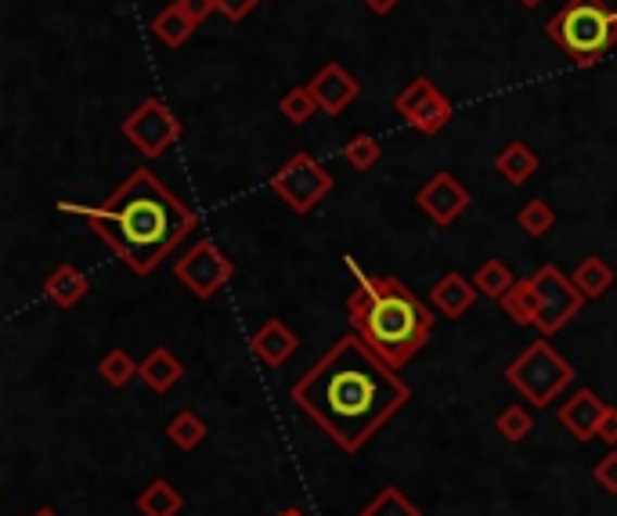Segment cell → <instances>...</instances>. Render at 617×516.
<instances>
[{
  "mask_svg": "<svg viewBox=\"0 0 617 516\" xmlns=\"http://www.w3.org/2000/svg\"><path fill=\"white\" fill-rule=\"evenodd\" d=\"M412 390L362 336H343L293 387V405L322 426L343 452H357Z\"/></svg>",
  "mask_w": 617,
  "mask_h": 516,
  "instance_id": "6da1fadb",
  "label": "cell"
},
{
  "mask_svg": "<svg viewBox=\"0 0 617 516\" xmlns=\"http://www.w3.org/2000/svg\"><path fill=\"white\" fill-rule=\"evenodd\" d=\"M59 210L91 224L98 239L141 278H149L199 224L196 210L181 203L149 166H138L105 203H59Z\"/></svg>",
  "mask_w": 617,
  "mask_h": 516,
  "instance_id": "7a4b0ae2",
  "label": "cell"
},
{
  "mask_svg": "<svg viewBox=\"0 0 617 516\" xmlns=\"http://www.w3.org/2000/svg\"><path fill=\"white\" fill-rule=\"evenodd\" d=\"M354 289L347 297L351 325L387 365L405 368L433 332V311L401 278H376L347 256Z\"/></svg>",
  "mask_w": 617,
  "mask_h": 516,
  "instance_id": "3957f363",
  "label": "cell"
},
{
  "mask_svg": "<svg viewBox=\"0 0 617 516\" xmlns=\"http://www.w3.org/2000/svg\"><path fill=\"white\" fill-rule=\"evenodd\" d=\"M545 37L578 70H589L617 48V8H610L607 0H567L545 22Z\"/></svg>",
  "mask_w": 617,
  "mask_h": 516,
  "instance_id": "277c9868",
  "label": "cell"
},
{
  "mask_svg": "<svg viewBox=\"0 0 617 516\" xmlns=\"http://www.w3.org/2000/svg\"><path fill=\"white\" fill-rule=\"evenodd\" d=\"M575 379V368H570L564 357H559L549 340H534L527 351L516 357V362L506 368V383L520 394L527 405L545 408L549 401H556Z\"/></svg>",
  "mask_w": 617,
  "mask_h": 516,
  "instance_id": "5b68a950",
  "label": "cell"
},
{
  "mask_svg": "<svg viewBox=\"0 0 617 516\" xmlns=\"http://www.w3.org/2000/svg\"><path fill=\"white\" fill-rule=\"evenodd\" d=\"M272 192L293 213H311L332 192V174L311 152H297L286 166L272 174Z\"/></svg>",
  "mask_w": 617,
  "mask_h": 516,
  "instance_id": "8992f818",
  "label": "cell"
},
{
  "mask_svg": "<svg viewBox=\"0 0 617 516\" xmlns=\"http://www.w3.org/2000/svg\"><path fill=\"white\" fill-rule=\"evenodd\" d=\"M123 138L138 149L144 160H160L171 152V144L181 141V119L163 98H144V102L123 119Z\"/></svg>",
  "mask_w": 617,
  "mask_h": 516,
  "instance_id": "52a82bcc",
  "label": "cell"
},
{
  "mask_svg": "<svg viewBox=\"0 0 617 516\" xmlns=\"http://www.w3.org/2000/svg\"><path fill=\"white\" fill-rule=\"evenodd\" d=\"M174 275L188 293L199 297V300H210L213 293H221L224 286L235 278V264L231 256L221 250L213 239L196 242L181 261L174 264Z\"/></svg>",
  "mask_w": 617,
  "mask_h": 516,
  "instance_id": "ba28073f",
  "label": "cell"
},
{
  "mask_svg": "<svg viewBox=\"0 0 617 516\" xmlns=\"http://www.w3.org/2000/svg\"><path fill=\"white\" fill-rule=\"evenodd\" d=\"M531 278H534L538 297H542V314H538L534 329L549 340V336H556L570 318H578V311L585 307V293H581L575 278H567L556 264L538 267Z\"/></svg>",
  "mask_w": 617,
  "mask_h": 516,
  "instance_id": "9c48e42d",
  "label": "cell"
},
{
  "mask_svg": "<svg viewBox=\"0 0 617 516\" xmlns=\"http://www.w3.org/2000/svg\"><path fill=\"white\" fill-rule=\"evenodd\" d=\"M415 206L430 217L437 228H448L469 210V188L455 181V174L437 171L419 192H415Z\"/></svg>",
  "mask_w": 617,
  "mask_h": 516,
  "instance_id": "30bf717a",
  "label": "cell"
},
{
  "mask_svg": "<svg viewBox=\"0 0 617 516\" xmlns=\"http://www.w3.org/2000/svg\"><path fill=\"white\" fill-rule=\"evenodd\" d=\"M307 87H311L314 102H318V109L325 112V116H340V112L351 105L357 95H362V87H357V80L343 70L340 62H325L322 70L314 73V80Z\"/></svg>",
  "mask_w": 617,
  "mask_h": 516,
  "instance_id": "8fae6325",
  "label": "cell"
},
{
  "mask_svg": "<svg viewBox=\"0 0 617 516\" xmlns=\"http://www.w3.org/2000/svg\"><path fill=\"white\" fill-rule=\"evenodd\" d=\"M607 408L610 405H603L596 390L585 387V390H578L567 405H559V423H564L567 430L578 437V441H592V437H596L600 419L607 415Z\"/></svg>",
  "mask_w": 617,
  "mask_h": 516,
  "instance_id": "7c38bea8",
  "label": "cell"
},
{
  "mask_svg": "<svg viewBox=\"0 0 617 516\" xmlns=\"http://www.w3.org/2000/svg\"><path fill=\"white\" fill-rule=\"evenodd\" d=\"M250 347H253V354L261 357L264 365L278 368V365H286L289 357L297 354L300 340H297V332L289 329L282 318H267L261 329L253 332V343Z\"/></svg>",
  "mask_w": 617,
  "mask_h": 516,
  "instance_id": "4fadbf2b",
  "label": "cell"
},
{
  "mask_svg": "<svg viewBox=\"0 0 617 516\" xmlns=\"http://www.w3.org/2000/svg\"><path fill=\"white\" fill-rule=\"evenodd\" d=\"M477 286L474 278L458 275V272H448L441 275V282L433 286V311H441L444 318H463V314L477 304Z\"/></svg>",
  "mask_w": 617,
  "mask_h": 516,
  "instance_id": "5bb4252c",
  "label": "cell"
},
{
  "mask_svg": "<svg viewBox=\"0 0 617 516\" xmlns=\"http://www.w3.org/2000/svg\"><path fill=\"white\" fill-rule=\"evenodd\" d=\"M538 166H542V160H538V152L527 141L502 144V152L495 155V174L506 185H516V188L531 181V177L538 174Z\"/></svg>",
  "mask_w": 617,
  "mask_h": 516,
  "instance_id": "9a60e30c",
  "label": "cell"
},
{
  "mask_svg": "<svg viewBox=\"0 0 617 516\" xmlns=\"http://www.w3.org/2000/svg\"><path fill=\"white\" fill-rule=\"evenodd\" d=\"M87 289H91V282H87V275L73 264H59L48 275V282H43V293H48V300L59 311H73L87 297Z\"/></svg>",
  "mask_w": 617,
  "mask_h": 516,
  "instance_id": "2e32d148",
  "label": "cell"
},
{
  "mask_svg": "<svg viewBox=\"0 0 617 516\" xmlns=\"http://www.w3.org/2000/svg\"><path fill=\"white\" fill-rule=\"evenodd\" d=\"M138 376L144 379V387L155 390V394H166V390H174L177 383H181L185 365L177 362L174 351H166V347H152V351L141 357Z\"/></svg>",
  "mask_w": 617,
  "mask_h": 516,
  "instance_id": "e0dca14e",
  "label": "cell"
},
{
  "mask_svg": "<svg viewBox=\"0 0 617 516\" xmlns=\"http://www.w3.org/2000/svg\"><path fill=\"white\" fill-rule=\"evenodd\" d=\"M499 304L516 325H531V329L538 325V314H542V297H538V289H534V278H520Z\"/></svg>",
  "mask_w": 617,
  "mask_h": 516,
  "instance_id": "ac0fdd59",
  "label": "cell"
},
{
  "mask_svg": "<svg viewBox=\"0 0 617 516\" xmlns=\"http://www.w3.org/2000/svg\"><path fill=\"white\" fill-rule=\"evenodd\" d=\"M134 506H138L141 516H177V513L185 509V495L171 484V480L155 477L152 484L138 495V502H134Z\"/></svg>",
  "mask_w": 617,
  "mask_h": 516,
  "instance_id": "d6986e66",
  "label": "cell"
},
{
  "mask_svg": "<svg viewBox=\"0 0 617 516\" xmlns=\"http://www.w3.org/2000/svg\"><path fill=\"white\" fill-rule=\"evenodd\" d=\"M196 29H199V26H196L192 18L185 15L177 0H174L171 8H163L160 15L152 18V33H155V40L166 43V48H185L188 37H192Z\"/></svg>",
  "mask_w": 617,
  "mask_h": 516,
  "instance_id": "ffe728a7",
  "label": "cell"
},
{
  "mask_svg": "<svg viewBox=\"0 0 617 516\" xmlns=\"http://www.w3.org/2000/svg\"><path fill=\"white\" fill-rule=\"evenodd\" d=\"M570 278H575V286L585 293V300H596L614 286V267L603 261V256H585Z\"/></svg>",
  "mask_w": 617,
  "mask_h": 516,
  "instance_id": "44dd1931",
  "label": "cell"
},
{
  "mask_svg": "<svg viewBox=\"0 0 617 516\" xmlns=\"http://www.w3.org/2000/svg\"><path fill=\"white\" fill-rule=\"evenodd\" d=\"M166 437H171V444L177 452H196V448L206 441V423L199 419L192 408H185L174 415L171 426H166Z\"/></svg>",
  "mask_w": 617,
  "mask_h": 516,
  "instance_id": "7402d4cb",
  "label": "cell"
},
{
  "mask_svg": "<svg viewBox=\"0 0 617 516\" xmlns=\"http://www.w3.org/2000/svg\"><path fill=\"white\" fill-rule=\"evenodd\" d=\"M474 286H477V293H480V297L502 300V297H506L509 289L516 286V278H513V272H509V264H502V261H484V264L477 267Z\"/></svg>",
  "mask_w": 617,
  "mask_h": 516,
  "instance_id": "603a6c76",
  "label": "cell"
},
{
  "mask_svg": "<svg viewBox=\"0 0 617 516\" xmlns=\"http://www.w3.org/2000/svg\"><path fill=\"white\" fill-rule=\"evenodd\" d=\"M452 116H455L452 102H448L444 95H437V98H430V102H426L419 112H415L408 123H412V127L419 130V134H426V138H433V134H441L448 123H452Z\"/></svg>",
  "mask_w": 617,
  "mask_h": 516,
  "instance_id": "cb8c5ba5",
  "label": "cell"
},
{
  "mask_svg": "<svg viewBox=\"0 0 617 516\" xmlns=\"http://www.w3.org/2000/svg\"><path fill=\"white\" fill-rule=\"evenodd\" d=\"M516 224H520L524 235H531V239H542L556 228V210L545 203V199H531V203H524L520 213H516Z\"/></svg>",
  "mask_w": 617,
  "mask_h": 516,
  "instance_id": "d4e9b609",
  "label": "cell"
},
{
  "mask_svg": "<svg viewBox=\"0 0 617 516\" xmlns=\"http://www.w3.org/2000/svg\"><path fill=\"white\" fill-rule=\"evenodd\" d=\"M437 95H441V87H437L430 76H415V80L405 87V91L394 98V112H398L401 119H412L415 112H419V109L430 102V98H437Z\"/></svg>",
  "mask_w": 617,
  "mask_h": 516,
  "instance_id": "484cf974",
  "label": "cell"
},
{
  "mask_svg": "<svg viewBox=\"0 0 617 516\" xmlns=\"http://www.w3.org/2000/svg\"><path fill=\"white\" fill-rule=\"evenodd\" d=\"M138 373H141V362H134V357L127 351H119V347H116V351H109L102 362H98V376H102L105 383L116 387V390L127 387Z\"/></svg>",
  "mask_w": 617,
  "mask_h": 516,
  "instance_id": "4316f807",
  "label": "cell"
},
{
  "mask_svg": "<svg viewBox=\"0 0 617 516\" xmlns=\"http://www.w3.org/2000/svg\"><path fill=\"white\" fill-rule=\"evenodd\" d=\"M343 160H347L351 171L365 174V171H373L379 160H383V149H379V141L373 138V134H354V138L347 141V149H343Z\"/></svg>",
  "mask_w": 617,
  "mask_h": 516,
  "instance_id": "83f0119b",
  "label": "cell"
},
{
  "mask_svg": "<svg viewBox=\"0 0 617 516\" xmlns=\"http://www.w3.org/2000/svg\"><path fill=\"white\" fill-rule=\"evenodd\" d=\"M278 112H282V116L293 123V127H304V123L311 119V116H318V102H314V95H311V87L304 84V87H293V91L289 95H282V102H278Z\"/></svg>",
  "mask_w": 617,
  "mask_h": 516,
  "instance_id": "f1b7e54d",
  "label": "cell"
},
{
  "mask_svg": "<svg viewBox=\"0 0 617 516\" xmlns=\"http://www.w3.org/2000/svg\"><path fill=\"white\" fill-rule=\"evenodd\" d=\"M362 516H423V513H419V506H415V502L405 499V491L383 488V491H379V495L362 509Z\"/></svg>",
  "mask_w": 617,
  "mask_h": 516,
  "instance_id": "f546056e",
  "label": "cell"
},
{
  "mask_svg": "<svg viewBox=\"0 0 617 516\" xmlns=\"http://www.w3.org/2000/svg\"><path fill=\"white\" fill-rule=\"evenodd\" d=\"M495 430L506 437L509 444H520L524 437L534 430V419H531V412H527L524 405H509V408H502L495 415Z\"/></svg>",
  "mask_w": 617,
  "mask_h": 516,
  "instance_id": "4dcf8cb0",
  "label": "cell"
},
{
  "mask_svg": "<svg viewBox=\"0 0 617 516\" xmlns=\"http://www.w3.org/2000/svg\"><path fill=\"white\" fill-rule=\"evenodd\" d=\"M592 477H596V484L607 491V495H617V452H607L592 469Z\"/></svg>",
  "mask_w": 617,
  "mask_h": 516,
  "instance_id": "1f68e13d",
  "label": "cell"
},
{
  "mask_svg": "<svg viewBox=\"0 0 617 516\" xmlns=\"http://www.w3.org/2000/svg\"><path fill=\"white\" fill-rule=\"evenodd\" d=\"M256 4H261V0H217V15L228 18L231 26H235V22H242Z\"/></svg>",
  "mask_w": 617,
  "mask_h": 516,
  "instance_id": "d6a6232c",
  "label": "cell"
},
{
  "mask_svg": "<svg viewBox=\"0 0 617 516\" xmlns=\"http://www.w3.org/2000/svg\"><path fill=\"white\" fill-rule=\"evenodd\" d=\"M177 4H181V11L196 22V26H203L213 11H217V0H177Z\"/></svg>",
  "mask_w": 617,
  "mask_h": 516,
  "instance_id": "836d02e7",
  "label": "cell"
},
{
  "mask_svg": "<svg viewBox=\"0 0 617 516\" xmlns=\"http://www.w3.org/2000/svg\"><path fill=\"white\" fill-rule=\"evenodd\" d=\"M596 437L603 444H617V408H607V415L596 426Z\"/></svg>",
  "mask_w": 617,
  "mask_h": 516,
  "instance_id": "e575fe53",
  "label": "cell"
},
{
  "mask_svg": "<svg viewBox=\"0 0 617 516\" xmlns=\"http://www.w3.org/2000/svg\"><path fill=\"white\" fill-rule=\"evenodd\" d=\"M362 4L373 11V15H390V11L401 4V0H362Z\"/></svg>",
  "mask_w": 617,
  "mask_h": 516,
  "instance_id": "d590c367",
  "label": "cell"
},
{
  "mask_svg": "<svg viewBox=\"0 0 617 516\" xmlns=\"http://www.w3.org/2000/svg\"><path fill=\"white\" fill-rule=\"evenodd\" d=\"M33 516H59V513H54V509H48V506H43V509H37V513H33Z\"/></svg>",
  "mask_w": 617,
  "mask_h": 516,
  "instance_id": "8d00e7d4",
  "label": "cell"
},
{
  "mask_svg": "<svg viewBox=\"0 0 617 516\" xmlns=\"http://www.w3.org/2000/svg\"><path fill=\"white\" fill-rule=\"evenodd\" d=\"M278 516H307V513H300V509H286V513H278Z\"/></svg>",
  "mask_w": 617,
  "mask_h": 516,
  "instance_id": "74e56055",
  "label": "cell"
},
{
  "mask_svg": "<svg viewBox=\"0 0 617 516\" xmlns=\"http://www.w3.org/2000/svg\"><path fill=\"white\" fill-rule=\"evenodd\" d=\"M520 4H524V8H538L542 0H520Z\"/></svg>",
  "mask_w": 617,
  "mask_h": 516,
  "instance_id": "f35d334b",
  "label": "cell"
}]
</instances>
